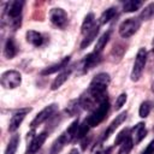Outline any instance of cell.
I'll use <instances>...</instances> for the list:
<instances>
[{
  "label": "cell",
  "instance_id": "22",
  "mask_svg": "<svg viewBox=\"0 0 154 154\" xmlns=\"http://www.w3.org/2000/svg\"><path fill=\"white\" fill-rule=\"evenodd\" d=\"M116 16H117V8L116 7H109V8L105 10L100 17V24H106V23L111 22Z\"/></svg>",
  "mask_w": 154,
  "mask_h": 154
},
{
  "label": "cell",
  "instance_id": "7",
  "mask_svg": "<svg viewBox=\"0 0 154 154\" xmlns=\"http://www.w3.org/2000/svg\"><path fill=\"white\" fill-rule=\"evenodd\" d=\"M57 111H58V105H57V103H51V105L46 106V107H45L40 113H37V116L31 120L30 128H31V129H35L36 126L41 125L43 122H46L47 119H49Z\"/></svg>",
  "mask_w": 154,
  "mask_h": 154
},
{
  "label": "cell",
  "instance_id": "17",
  "mask_svg": "<svg viewBox=\"0 0 154 154\" xmlns=\"http://www.w3.org/2000/svg\"><path fill=\"white\" fill-rule=\"evenodd\" d=\"M96 22H95V16L93 13H88L82 23V34L87 35L89 31H91L95 26H96Z\"/></svg>",
  "mask_w": 154,
  "mask_h": 154
},
{
  "label": "cell",
  "instance_id": "18",
  "mask_svg": "<svg viewBox=\"0 0 154 154\" xmlns=\"http://www.w3.org/2000/svg\"><path fill=\"white\" fill-rule=\"evenodd\" d=\"M26 41L35 47H40L43 43V36L35 30H29L26 31Z\"/></svg>",
  "mask_w": 154,
  "mask_h": 154
},
{
  "label": "cell",
  "instance_id": "3",
  "mask_svg": "<svg viewBox=\"0 0 154 154\" xmlns=\"http://www.w3.org/2000/svg\"><path fill=\"white\" fill-rule=\"evenodd\" d=\"M146 61H147V51L144 48H140L137 54H136L134 67L131 71V81L137 82L141 78L143 70H144V66H146Z\"/></svg>",
  "mask_w": 154,
  "mask_h": 154
},
{
  "label": "cell",
  "instance_id": "27",
  "mask_svg": "<svg viewBox=\"0 0 154 154\" xmlns=\"http://www.w3.org/2000/svg\"><path fill=\"white\" fill-rule=\"evenodd\" d=\"M126 96H128V95H126L125 93H122V94L117 97L116 105H114V108H116V109H120V108H122V106L126 102Z\"/></svg>",
  "mask_w": 154,
  "mask_h": 154
},
{
  "label": "cell",
  "instance_id": "24",
  "mask_svg": "<svg viewBox=\"0 0 154 154\" xmlns=\"http://www.w3.org/2000/svg\"><path fill=\"white\" fill-rule=\"evenodd\" d=\"M19 144V135H13L5 149V154H14Z\"/></svg>",
  "mask_w": 154,
  "mask_h": 154
},
{
  "label": "cell",
  "instance_id": "23",
  "mask_svg": "<svg viewBox=\"0 0 154 154\" xmlns=\"http://www.w3.org/2000/svg\"><path fill=\"white\" fill-rule=\"evenodd\" d=\"M142 5H143L142 1H138V0H128V1H125L123 4V11L124 12H135Z\"/></svg>",
  "mask_w": 154,
  "mask_h": 154
},
{
  "label": "cell",
  "instance_id": "28",
  "mask_svg": "<svg viewBox=\"0 0 154 154\" xmlns=\"http://www.w3.org/2000/svg\"><path fill=\"white\" fill-rule=\"evenodd\" d=\"M130 134V130L129 129H124V130H122L119 134H118V136H117V138H116V141H114V144H120L122 142H123V140L128 136Z\"/></svg>",
  "mask_w": 154,
  "mask_h": 154
},
{
  "label": "cell",
  "instance_id": "29",
  "mask_svg": "<svg viewBox=\"0 0 154 154\" xmlns=\"http://www.w3.org/2000/svg\"><path fill=\"white\" fill-rule=\"evenodd\" d=\"M141 154H154V140L147 146V148Z\"/></svg>",
  "mask_w": 154,
  "mask_h": 154
},
{
  "label": "cell",
  "instance_id": "10",
  "mask_svg": "<svg viewBox=\"0 0 154 154\" xmlns=\"http://www.w3.org/2000/svg\"><path fill=\"white\" fill-rule=\"evenodd\" d=\"M101 60V54L91 52L88 55L84 57L83 61H82V70L83 72H88L89 70H91L94 66H96Z\"/></svg>",
  "mask_w": 154,
  "mask_h": 154
},
{
  "label": "cell",
  "instance_id": "4",
  "mask_svg": "<svg viewBox=\"0 0 154 154\" xmlns=\"http://www.w3.org/2000/svg\"><path fill=\"white\" fill-rule=\"evenodd\" d=\"M0 83L5 89H14V88L20 85L22 76L16 70H8L1 75Z\"/></svg>",
  "mask_w": 154,
  "mask_h": 154
},
{
  "label": "cell",
  "instance_id": "32",
  "mask_svg": "<svg viewBox=\"0 0 154 154\" xmlns=\"http://www.w3.org/2000/svg\"><path fill=\"white\" fill-rule=\"evenodd\" d=\"M153 52H154V49H153Z\"/></svg>",
  "mask_w": 154,
  "mask_h": 154
},
{
  "label": "cell",
  "instance_id": "21",
  "mask_svg": "<svg viewBox=\"0 0 154 154\" xmlns=\"http://www.w3.org/2000/svg\"><path fill=\"white\" fill-rule=\"evenodd\" d=\"M109 37H111V30H108V31L103 32V34L100 36V38L97 40V42H96V46H95V49H94V52H95V53H99V54H101V52H102V51H103V48L106 47V45H107V42H108Z\"/></svg>",
  "mask_w": 154,
  "mask_h": 154
},
{
  "label": "cell",
  "instance_id": "19",
  "mask_svg": "<svg viewBox=\"0 0 154 154\" xmlns=\"http://www.w3.org/2000/svg\"><path fill=\"white\" fill-rule=\"evenodd\" d=\"M99 29H100V25L97 24L91 31H89L87 35H84V38L82 40V42H81V49H84V48H87L93 41H94V38L97 36V34H99Z\"/></svg>",
  "mask_w": 154,
  "mask_h": 154
},
{
  "label": "cell",
  "instance_id": "1",
  "mask_svg": "<svg viewBox=\"0 0 154 154\" xmlns=\"http://www.w3.org/2000/svg\"><path fill=\"white\" fill-rule=\"evenodd\" d=\"M23 6H24V1H22V0H13V1L6 2V5H5L4 13L8 18V24L13 30H16L18 26H20Z\"/></svg>",
  "mask_w": 154,
  "mask_h": 154
},
{
  "label": "cell",
  "instance_id": "9",
  "mask_svg": "<svg viewBox=\"0 0 154 154\" xmlns=\"http://www.w3.org/2000/svg\"><path fill=\"white\" fill-rule=\"evenodd\" d=\"M30 111H31V108H22V109L16 111V112L12 114L11 119H10L8 131H10V132H14V131L19 128V125H20V124H22V122L24 120L25 116H26Z\"/></svg>",
  "mask_w": 154,
  "mask_h": 154
},
{
  "label": "cell",
  "instance_id": "14",
  "mask_svg": "<svg viewBox=\"0 0 154 154\" xmlns=\"http://www.w3.org/2000/svg\"><path fill=\"white\" fill-rule=\"evenodd\" d=\"M72 67H66L63 72H60L59 75H58V77L53 81V83H52V85H51V89L52 90H57V89H59L66 81H67V78L70 77V75H71V72H72Z\"/></svg>",
  "mask_w": 154,
  "mask_h": 154
},
{
  "label": "cell",
  "instance_id": "11",
  "mask_svg": "<svg viewBox=\"0 0 154 154\" xmlns=\"http://www.w3.org/2000/svg\"><path fill=\"white\" fill-rule=\"evenodd\" d=\"M126 117H128V112H126V111H124V112H122L120 114H118V116L111 122V124L108 125V128L106 129V131H105V134H103V136H102V140H107V138L116 131V129H117L120 124H123V122L126 119Z\"/></svg>",
  "mask_w": 154,
  "mask_h": 154
},
{
  "label": "cell",
  "instance_id": "6",
  "mask_svg": "<svg viewBox=\"0 0 154 154\" xmlns=\"http://www.w3.org/2000/svg\"><path fill=\"white\" fill-rule=\"evenodd\" d=\"M49 20L51 23L59 28V29H65L69 24V17L67 13L63 8H52L49 12Z\"/></svg>",
  "mask_w": 154,
  "mask_h": 154
},
{
  "label": "cell",
  "instance_id": "25",
  "mask_svg": "<svg viewBox=\"0 0 154 154\" xmlns=\"http://www.w3.org/2000/svg\"><path fill=\"white\" fill-rule=\"evenodd\" d=\"M153 16H154V2L147 5V6L143 8V11H142L141 14H140V18H141V20H148V19H150Z\"/></svg>",
  "mask_w": 154,
  "mask_h": 154
},
{
  "label": "cell",
  "instance_id": "16",
  "mask_svg": "<svg viewBox=\"0 0 154 154\" xmlns=\"http://www.w3.org/2000/svg\"><path fill=\"white\" fill-rule=\"evenodd\" d=\"M18 52V47L13 40V37H8L4 46V54L7 59H12Z\"/></svg>",
  "mask_w": 154,
  "mask_h": 154
},
{
  "label": "cell",
  "instance_id": "31",
  "mask_svg": "<svg viewBox=\"0 0 154 154\" xmlns=\"http://www.w3.org/2000/svg\"><path fill=\"white\" fill-rule=\"evenodd\" d=\"M152 90H153V93H154V82H153V84H152Z\"/></svg>",
  "mask_w": 154,
  "mask_h": 154
},
{
  "label": "cell",
  "instance_id": "5",
  "mask_svg": "<svg viewBox=\"0 0 154 154\" xmlns=\"http://www.w3.org/2000/svg\"><path fill=\"white\" fill-rule=\"evenodd\" d=\"M141 26V19L138 18H128L119 25V35L123 38L131 37Z\"/></svg>",
  "mask_w": 154,
  "mask_h": 154
},
{
  "label": "cell",
  "instance_id": "12",
  "mask_svg": "<svg viewBox=\"0 0 154 154\" xmlns=\"http://www.w3.org/2000/svg\"><path fill=\"white\" fill-rule=\"evenodd\" d=\"M131 137H132V141H134V144H138L147 135V129H146V125L144 123H137L132 129H131V132H130Z\"/></svg>",
  "mask_w": 154,
  "mask_h": 154
},
{
  "label": "cell",
  "instance_id": "8",
  "mask_svg": "<svg viewBox=\"0 0 154 154\" xmlns=\"http://www.w3.org/2000/svg\"><path fill=\"white\" fill-rule=\"evenodd\" d=\"M47 136H48V134L46 131H43V132L34 136L31 138V141L29 142V144H28L26 150H25L24 154H36L38 152V149L42 147V144L45 143V141L47 140Z\"/></svg>",
  "mask_w": 154,
  "mask_h": 154
},
{
  "label": "cell",
  "instance_id": "26",
  "mask_svg": "<svg viewBox=\"0 0 154 154\" xmlns=\"http://www.w3.org/2000/svg\"><path fill=\"white\" fill-rule=\"evenodd\" d=\"M150 109H152V102L150 101H143L140 106V109H138V114L141 118H146L148 117V114L150 113Z\"/></svg>",
  "mask_w": 154,
  "mask_h": 154
},
{
  "label": "cell",
  "instance_id": "30",
  "mask_svg": "<svg viewBox=\"0 0 154 154\" xmlns=\"http://www.w3.org/2000/svg\"><path fill=\"white\" fill-rule=\"evenodd\" d=\"M69 154H79V152H78V149L77 148H72L71 150H70V153Z\"/></svg>",
  "mask_w": 154,
  "mask_h": 154
},
{
  "label": "cell",
  "instance_id": "2",
  "mask_svg": "<svg viewBox=\"0 0 154 154\" xmlns=\"http://www.w3.org/2000/svg\"><path fill=\"white\" fill-rule=\"evenodd\" d=\"M108 111H109V102H108V100H105L94 108V111L87 118L85 122L88 123V125L90 128H95L106 119V117L108 114Z\"/></svg>",
  "mask_w": 154,
  "mask_h": 154
},
{
  "label": "cell",
  "instance_id": "20",
  "mask_svg": "<svg viewBox=\"0 0 154 154\" xmlns=\"http://www.w3.org/2000/svg\"><path fill=\"white\" fill-rule=\"evenodd\" d=\"M132 147H134V141H132L131 135L129 134V135L123 140V142L119 144V150H118L117 154H129L130 150L132 149Z\"/></svg>",
  "mask_w": 154,
  "mask_h": 154
},
{
  "label": "cell",
  "instance_id": "15",
  "mask_svg": "<svg viewBox=\"0 0 154 154\" xmlns=\"http://www.w3.org/2000/svg\"><path fill=\"white\" fill-rule=\"evenodd\" d=\"M67 143H70V141H69L67 136L65 135V132H63V134L54 141V143H53V146H52V148H51L49 154H59V153L61 152V149H63Z\"/></svg>",
  "mask_w": 154,
  "mask_h": 154
},
{
  "label": "cell",
  "instance_id": "13",
  "mask_svg": "<svg viewBox=\"0 0 154 154\" xmlns=\"http://www.w3.org/2000/svg\"><path fill=\"white\" fill-rule=\"evenodd\" d=\"M70 58H71V57L67 55V57L63 58L59 63H55V64H53V65L46 67L45 70L41 71V75H42V76H47V75H52V73H54V72H57V71H59V70L66 69V67H67V64H69V61H70Z\"/></svg>",
  "mask_w": 154,
  "mask_h": 154
}]
</instances>
